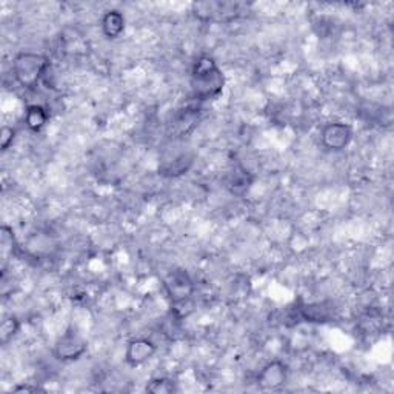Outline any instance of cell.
Here are the masks:
<instances>
[{"mask_svg":"<svg viewBox=\"0 0 394 394\" xmlns=\"http://www.w3.org/2000/svg\"><path fill=\"white\" fill-rule=\"evenodd\" d=\"M225 88V76L218 63L209 56H200L192 71V90L196 99H218Z\"/></svg>","mask_w":394,"mask_h":394,"instance_id":"cell-1","label":"cell"},{"mask_svg":"<svg viewBox=\"0 0 394 394\" xmlns=\"http://www.w3.org/2000/svg\"><path fill=\"white\" fill-rule=\"evenodd\" d=\"M49 62L45 56L37 53H21L12 60V74L25 90H34L45 78Z\"/></svg>","mask_w":394,"mask_h":394,"instance_id":"cell-2","label":"cell"},{"mask_svg":"<svg viewBox=\"0 0 394 394\" xmlns=\"http://www.w3.org/2000/svg\"><path fill=\"white\" fill-rule=\"evenodd\" d=\"M246 3L240 2H222V0H207V2H196L192 5V12L196 19L202 22L214 23H230L242 17L248 11Z\"/></svg>","mask_w":394,"mask_h":394,"instance_id":"cell-3","label":"cell"},{"mask_svg":"<svg viewBox=\"0 0 394 394\" xmlns=\"http://www.w3.org/2000/svg\"><path fill=\"white\" fill-rule=\"evenodd\" d=\"M88 351V340L74 329H68L54 342L53 356L60 362H76Z\"/></svg>","mask_w":394,"mask_h":394,"instance_id":"cell-4","label":"cell"},{"mask_svg":"<svg viewBox=\"0 0 394 394\" xmlns=\"http://www.w3.org/2000/svg\"><path fill=\"white\" fill-rule=\"evenodd\" d=\"M353 126L345 122H328L321 130V143L328 151H344L353 141Z\"/></svg>","mask_w":394,"mask_h":394,"instance_id":"cell-5","label":"cell"},{"mask_svg":"<svg viewBox=\"0 0 394 394\" xmlns=\"http://www.w3.org/2000/svg\"><path fill=\"white\" fill-rule=\"evenodd\" d=\"M288 380V365L282 360H271L262 367L257 374L256 384L262 391H277L285 386Z\"/></svg>","mask_w":394,"mask_h":394,"instance_id":"cell-6","label":"cell"},{"mask_svg":"<svg viewBox=\"0 0 394 394\" xmlns=\"http://www.w3.org/2000/svg\"><path fill=\"white\" fill-rule=\"evenodd\" d=\"M157 345L151 339L136 338L131 339L125 349V362L132 368H137L154 358Z\"/></svg>","mask_w":394,"mask_h":394,"instance_id":"cell-7","label":"cell"},{"mask_svg":"<svg viewBox=\"0 0 394 394\" xmlns=\"http://www.w3.org/2000/svg\"><path fill=\"white\" fill-rule=\"evenodd\" d=\"M126 27L125 16L119 10H110L106 11L100 19V28L102 33L106 37V39L114 40L117 37L122 36Z\"/></svg>","mask_w":394,"mask_h":394,"instance_id":"cell-8","label":"cell"},{"mask_svg":"<svg viewBox=\"0 0 394 394\" xmlns=\"http://www.w3.org/2000/svg\"><path fill=\"white\" fill-rule=\"evenodd\" d=\"M167 290L170 297L173 299L174 302H181L185 301V299L192 294L193 285L189 282V279L185 273H174V275H171L170 281L167 282Z\"/></svg>","mask_w":394,"mask_h":394,"instance_id":"cell-9","label":"cell"},{"mask_svg":"<svg viewBox=\"0 0 394 394\" xmlns=\"http://www.w3.org/2000/svg\"><path fill=\"white\" fill-rule=\"evenodd\" d=\"M49 119V113L42 105H30L25 111V125L33 132H39L45 128Z\"/></svg>","mask_w":394,"mask_h":394,"instance_id":"cell-10","label":"cell"},{"mask_svg":"<svg viewBox=\"0 0 394 394\" xmlns=\"http://www.w3.org/2000/svg\"><path fill=\"white\" fill-rule=\"evenodd\" d=\"M302 317L307 322L323 323L333 317V308L327 307L325 303H311L302 308Z\"/></svg>","mask_w":394,"mask_h":394,"instance_id":"cell-11","label":"cell"},{"mask_svg":"<svg viewBox=\"0 0 394 394\" xmlns=\"http://www.w3.org/2000/svg\"><path fill=\"white\" fill-rule=\"evenodd\" d=\"M21 332V321L16 316H6L0 323V344H10L12 338H16L17 333Z\"/></svg>","mask_w":394,"mask_h":394,"instance_id":"cell-12","label":"cell"},{"mask_svg":"<svg viewBox=\"0 0 394 394\" xmlns=\"http://www.w3.org/2000/svg\"><path fill=\"white\" fill-rule=\"evenodd\" d=\"M145 390L152 394H173L177 391V385L170 378H154L147 384Z\"/></svg>","mask_w":394,"mask_h":394,"instance_id":"cell-13","label":"cell"},{"mask_svg":"<svg viewBox=\"0 0 394 394\" xmlns=\"http://www.w3.org/2000/svg\"><path fill=\"white\" fill-rule=\"evenodd\" d=\"M0 246H2L3 257L12 254V248H14V233L6 225H3L2 230H0Z\"/></svg>","mask_w":394,"mask_h":394,"instance_id":"cell-14","label":"cell"},{"mask_svg":"<svg viewBox=\"0 0 394 394\" xmlns=\"http://www.w3.org/2000/svg\"><path fill=\"white\" fill-rule=\"evenodd\" d=\"M16 135H17V131L12 128V126H8V125L3 126L2 131H0V148H2V151L10 150L12 142H14Z\"/></svg>","mask_w":394,"mask_h":394,"instance_id":"cell-15","label":"cell"},{"mask_svg":"<svg viewBox=\"0 0 394 394\" xmlns=\"http://www.w3.org/2000/svg\"><path fill=\"white\" fill-rule=\"evenodd\" d=\"M12 393H37V391H43L40 386H36V385H28V384H22V385H17L14 389L11 390Z\"/></svg>","mask_w":394,"mask_h":394,"instance_id":"cell-16","label":"cell"}]
</instances>
